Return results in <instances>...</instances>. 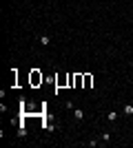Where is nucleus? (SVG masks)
<instances>
[{
    "label": "nucleus",
    "mask_w": 133,
    "mask_h": 148,
    "mask_svg": "<svg viewBox=\"0 0 133 148\" xmlns=\"http://www.w3.org/2000/svg\"><path fill=\"white\" fill-rule=\"evenodd\" d=\"M91 84H93V75L82 73V89H91Z\"/></svg>",
    "instance_id": "1"
},
{
    "label": "nucleus",
    "mask_w": 133,
    "mask_h": 148,
    "mask_svg": "<svg viewBox=\"0 0 133 148\" xmlns=\"http://www.w3.org/2000/svg\"><path fill=\"white\" fill-rule=\"evenodd\" d=\"M42 80H44V77H42V73H40V71H31V84H33V86L42 84Z\"/></svg>",
    "instance_id": "2"
},
{
    "label": "nucleus",
    "mask_w": 133,
    "mask_h": 148,
    "mask_svg": "<svg viewBox=\"0 0 133 148\" xmlns=\"http://www.w3.org/2000/svg\"><path fill=\"white\" fill-rule=\"evenodd\" d=\"M73 86H75V89H82V73H75V77H73Z\"/></svg>",
    "instance_id": "3"
},
{
    "label": "nucleus",
    "mask_w": 133,
    "mask_h": 148,
    "mask_svg": "<svg viewBox=\"0 0 133 148\" xmlns=\"http://www.w3.org/2000/svg\"><path fill=\"white\" fill-rule=\"evenodd\" d=\"M122 113H124L126 117L133 115V104H126V106H122Z\"/></svg>",
    "instance_id": "4"
},
{
    "label": "nucleus",
    "mask_w": 133,
    "mask_h": 148,
    "mask_svg": "<svg viewBox=\"0 0 133 148\" xmlns=\"http://www.w3.org/2000/svg\"><path fill=\"white\" fill-rule=\"evenodd\" d=\"M73 115H75V119H84V111H82V108H75Z\"/></svg>",
    "instance_id": "5"
},
{
    "label": "nucleus",
    "mask_w": 133,
    "mask_h": 148,
    "mask_svg": "<svg viewBox=\"0 0 133 148\" xmlns=\"http://www.w3.org/2000/svg\"><path fill=\"white\" fill-rule=\"evenodd\" d=\"M109 122H116V119H118V117H120V113H118V111H111V113H109Z\"/></svg>",
    "instance_id": "6"
},
{
    "label": "nucleus",
    "mask_w": 133,
    "mask_h": 148,
    "mask_svg": "<svg viewBox=\"0 0 133 148\" xmlns=\"http://www.w3.org/2000/svg\"><path fill=\"white\" fill-rule=\"evenodd\" d=\"M40 44L49 47V44H51V38H49V35H40Z\"/></svg>",
    "instance_id": "7"
},
{
    "label": "nucleus",
    "mask_w": 133,
    "mask_h": 148,
    "mask_svg": "<svg viewBox=\"0 0 133 148\" xmlns=\"http://www.w3.org/2000/svg\"><path fill=\"white\" fill-rule=\"evenodd\" d=\"M18 137H27V128H25V124L18 128Z\"/></svg>",
    "instance_id": "8"
},
{
    "label": "nucleus",
    "mask_w": 133,
    "mask_h": 148,
    "mask_svg": "<svg viewBox=\"0 0 133 148\" xmlns=\"http://www.w3.org/2000/svg\"><path fill=\"white\" fill-rule=\"evenodd\" d=\"M109 139H111V133L104 131V133H102V141H109Z\"/></svg>",
    "instance_id": "9"
}]
</instances>
